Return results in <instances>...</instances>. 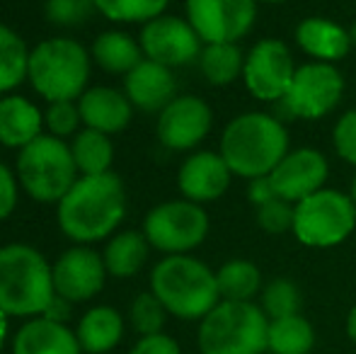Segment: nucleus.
Segmentation results:
<instances>
[{
    "label": "nucleus",
    "mask_w": 356,
    "mask_h": 354,
    "mask_svg": "<svg viewBox=\"0 0 356 354\" xmlns=\"http://www.w3.org/2000/svg\"><path fill=\"white\" fill-rule=\"evenodd\" d=\"M104 260L88 246L66 250L54 265V289L71 303H83L97 296L104 287Z\"/></svg>",
    "instance_id": "nucleus-15"
},
{
    "label": "nucleus",
    "mask_w": 356,
    "mask_h": 354,
    "mask_svg": "<svg viewBox=\"0 0 356 354\" xmlns=\"http://www.w3.org/2000/svg\"><path fill=\"white\" fill-rule=\"evenodd\" d=\"M170 0H95V8L114 22H150L160 17Z\"/></svg>",
    "instance_id": "nucleus-31"
},
{
    "label": "nucleus",
    "mask_w": 356,
    "mask_h": 354,
    "mask_svg": "<svg viewBox=\"0 0 356 354\" xmlns=\"http://www.w3.org/2000/svg\"><path fill=\"white\" fill-rule=\"evenodd\" d=\"M29 73V51L17 32L0 24V92L17 88Z\"/></svg>",
    "instance_id": "nucleus-30"
},
{
    "label": "nucleus",
    "mask_w": 356,
    "mask_h": 354,
    "mask_svg": "<svg viewBox=\"0 0 356 354\" xmlns=\"http://www.w3.org/2000/svg\"><path fill=\"white\" fill-rule=\"evenodd\" d=\"M78 342L83 352L88 354H104L122 342L124 335V321L114 308L109 306H95L80 318L78 323Z\"/></svg>",
    "instance_id": "nucleus-23"
},
{
    "label": "nucleus",
    "mask_w": 356,
    "mask_h": 354,
    "mask_svg": "<svg viewBox=\"0 0 356 354\" xmlns=\"http://www.w3.org/2000/svg\"><path fill=\"white\" fill-rule=\"evenodd\" d=\"M5 337H8V316L0 311V347H3Z\"/></svg>",
    "instance_id": "nucleus-43"
},
{
    "label": "nucleus",
    "mask_w": 356,
    "mask_h": 354,
    "mask_svg": "<svg viewBox=\"0 0 356 354\" xmlns=\"http://www.w3.org/2000/svg\"><path fill=\"white\" fill-rule=\"evenodd\" d=\"M148 238L136 231H124L114 236L104 248V267L112 277H134L148 260Z\"/></svg>",
    "instance_id": "nucleus-25"
},
{
    "label": "nucleus",
    "mask_w": 356,
    "mask_h": 354,
    "mask_svg": "<svg viewBox=\"0 0 356 354\" xmlns=\"http://www.w3.org/2000/svg\"><path fill=\"white\" fill-rule=\"evenodd\" d=\"M17 175L24 192L37 202H61L75 184L78 168L71 146L56 136H37L17 158Z\"/></svg>",
    "instance_id": "nucleus-7"
},
{
    "label": "nucleus",
    "mask_w": 356,
    "mask_h": 354,
    "mask_svg": "<svg viewBox=\"0 0 356 354\" xmlns=\"http://www.w3.org/2000/svg\"><path fill=\"white\" fill-rule=\"evenodd\" d=\"M199 68L211 86H230L243 76L245 58L238 44H207L199 54Z\"/></svg>",
    "instance_id": "nucleus-29"
},
{
    "label": "nucleus",
    "mask_w": 356,
    "mask_h": 354,
    "mask_svg": "<svg viewBox=\"0 0 356 354\" xmlns=\"http://www.w3.org/2000/svg\"><path fill=\"white\" fill-rule=\"evenodd\" d=\"M344 92V78L332 63L313 61L296 68L289 92L277 104L284 117L323 119L339 104Z\"/></svg>",
    "instance_id": "nucleus-10"
},
{
    "label": "nucleus",
    "mask_w": 356,
    "mask_h": 354,
    "mask_svg": "<svg viewBox=\"0 0 356 354\" xmlns=\"http://www.w3.org/2000/svg\"><path fill=\"white\" fill-rule=\"evenodd\" d=\"M187 17L207 44H235L252 29L257 0H187Z\"/></svg>",
    "instance_id": "nucleus-11"
},
{
    "label": "nucleus",
    "mask_w": 356,
    "mask_h": 354,
    "mask_svg": "<svg viewBox=\"0 0 356 354\" xmlns=\"http://www.w3.org/2000/svg\"><path fill=\"white\" fill-rule=\"evenodd\" d=\"M44 122H47L51 136L66 138V136H71L75 129H78V124L83 122V119H80V109L73 104V99H63V102L49 104Z\"/></svg>",
    "instance_id": "nucleus-36"
},
{
    "label": "nucleus",
    "mask_w": 356,
    "mask_h": 354,
    "mask_svg": "<svg viewBox=\"0 0 356 354\" xmlns=\"http://www.w3.org/2000/svg\"><path fill=\"white\" fill-rule=\"evenodd\" d=\"M230 168L223 161L220 153L213 151H199L192 153L187 161L182 163L177 175L179 192L194 204L213 202L220 194H225L230 184Z\"/></svg>",
    "instance_id": "nucleus-17"
},
{
    "label": "nucleus",
    "mask_w": 356,
    "mask_h": 354,
    "mask_svg": "<svg viewBox=\"0 0 356 354\" xmlns=\"http://www.w3.org/2000/svg\"><path fill=\"white\" fill-rule=\"evenodd\" d=\"M262 3H286V0H262Z\"/></svg>",
    "instance_id": "nucleus-46"
},
{
    "label": "nucleus",
    "mask_w": 356,
    "mask_h": 354,
    "mask_svg": "<svg viewBox=\"0 0 356 354\" xmlns=\"http://www.w3.org/2000/svg\"><path fill=\"white\" fill-rule=\"evenodd\" d=\"M213 114L204 99L194 95H179L160 112L158 138L165 148L189 151L211 131Z\"/></svg>",
    "instance_id": "nucleus-14"
},
{
    "label": "nucleus",
    "mask_w": 356,
    "mask_h": 354,
    "mask_svg": "<svg viewBox=\"0 0 356 354\" xmlns=\"http://www.w3.org/2000/svg\"><path fill=\"white\" fill-rule=\"evenodd\" d=\"M296 42L308 56L323 63H334L344 58L352 49L349 29L330 22L325 17H305L296 27Z\"/></svg>",
    "instance_id": "nucleus-21"
},
{
    "label": "nucleus",
    "mask_w": 356,
    "mask_h": 354,
    "mask_svg": "<svg viewBox=\"0 0 356 354\" xmlns=\"http://www.w3.org/2000/svg\"><path fill=\"white\" fill-rule=\"evenodd\" d=\"M220 301H252L262 291V274L254 262L230 260L216 272Z\"/></svg>",
    "instance_id": "nucleus-27"
},
{
    "label": "nucleus",
    "mask_w": 356,
    "mask_h": 354,
    "mask_svg": "<svg viewBox=\"0 0 356 354\" xmlns=\"http://www.w3.org/2000/svg\"><path fill=\"white\" fill-rule=\"evenodd\" d=\"M296 207L286 199H272V202L257 207V223L264 233L282 236L286 231H293Z\"/></svg>",
    "instance_id": "nucleus-34"
},
{
    "label": "nucleus",
    "mask_w": 356,
    "mask_h": 354,
    "mask_svg": "<svg viewBox=\"0 0 356 354\" xmlns=\"http://www.w3.org/2000/svg\"><path fill=\"white\" fill-rule=\"evenodd\" d=\"M175 90H177V83H175L172 71L150 58H145L131 73H127V81H124V95L134 107L143 112H163L175 99Z\"/></svg>",
    "instance_id": "nucleus-18"
},
{
    "label": "nucleus",
    "mask_w": 356,
    "mask_h": 354,
    "mask_svg": "<svg viewBox=\"0 0 356 354\" xmlns=\"http://www.w3.org/2000/svg\"><path fill=\"white\" fill-rule=\"evenodd\" d=\"M17 204V184H15V175L5 163H0V221L8 218L15 211Z\"/></svg>",
    "instance_id": "nucleus-39"
},
{
    "label": "nucleus",
    "mask_w": 356,
    "mask_h": 354,
    "mask_svg": "<svg viewBox=\"0 0 356 354\" xmlns=\"http://www.w3.org/2000/svg\"><path fill=\"white\" fill-rule=\"evenodd\" d=\"M150 291L165 311L182 321H202L220 303L216 272L189 255H168L150 272Z\"/></svg>",
    "instance_id": "nucleus-3"
},
{
    "label": "nucleus",
    "mask_w": 356,
    "mask_h": 354,
    "mask_svg": "<svg viewBox=\"0 0 356 354\" xmlns=\"http://www.w3.org/2000/svg\"><path fill=\"white\" fill-rule=\"evenodd\" d=\"M73 161L78 172L83 175H104L109 172L114 161V146L109 141L107 134L95 131V129H85L73 138Z\"/></svg>",
    "instance_id": "nucleus-28"
},
{
    "label": "nucleus",
    "mask_w": 356,
    "mask_h": 354,
    "mask_svg": "<svg viewBox=\"0 0 356 354\" xmlns=\"http://www.w3.org/2000/svg\"><path fill=\"white\" fill-rule=\"evenodd\" d=\"M54 289V267L32 246L0 248V311L5 316H44Z\"/></svg>",
    "instance_id": "nucleus-4"
},
{
    "label": "nucleus",
    "mask_w": 356,
    "mask_h": 354,
    "mask_svg": "<svg viewBox=\"0 0 356 354\" xmlns=\"http://www.w3.org/2000/svg\"><path fill=\"white\" fill-rule=\"evenodd\" d=\"M92 10H97L95 0H47L49 22L61 24V27H78L88 22Z\"/></svg>",
    "instance_id": "nucleus-35"
},
{
    "label": "nucleus",
    "mask_w": 356,
    "mask_h": 354,
    "mask_svg": "<svg viewBox=\"0 0 356 354\" xmlns=\"http://www.w3.org/2000/svg\"><path fill=\"white\" fill-rule=\"evenodd\" d=\"M199 34L189 24V19H179L172 15H160L143 24L141 49L150 61L160 66H187L199 58Z\"/></svg>",
    "instance_id": "nucleus-13"
},
{
    "label": "nucleus",
    "mask_w": 356,
    "mask_h": 354,
    "mask_svg": "<svg viewBox=\"0 0 356 354\" xmlns=\"http://www.w3.org/2000/svg\"><path fill=\"white\" fill-rule=\"evenodd\" d=\"M352 202H354V207H356V177H354V182H352Z\"/></svg>",
    "instance_id": "nucleus-45"
},
{
    "label": "nucleus",
    "mask_w": 356,
    "mask_h": 354,
    "mask_svg": "<svg viewBox=\"0 0 356 354\" xmlns=\"http://www.w3.org/2000/svg\"><path fill=\"white\" fill-rule=\"evenodd\" d=\"M269 318L254 301H220L199 323L202 354H264Z\"/></svg>",
    "instance_id": "nucleus-5"
},
{
    "label": "nucleus",
    "mask_w": 356,
    "mask_h": 354,
    "mask_svg": "<svg viewBox=\"0 0 356 354\" xmlns=\"http://www.w3.org/2000/svg\"><path fill=\"white\" fill-rule=\"evenodd\" d=\"M349 37H352V44H354V47H356V22H354V27L349 29Z\"/></svg>",
    "instance_id": "nucleus-44"
},
{
    "label": "nucleus",
    "mask_w": 356,
    "mask_h": 354,
    "mask_svg": "<svg viewBox=\"0 0 356 354\" xmlns=\"http://www.w3.org/2000/svg\"><path fill=\"white\" fill-rule=\"evenodd\" d=\"M27 76L49 102L75 99L88 86L90 56L73 39H47L29 54Z\"/></svg>",
    "instance_id": "nucleus-6"
},
{
    "label": "nucleus",
    "mask_w": 356,
    "mask_h": 354,
    "mask_svg": "<svg viewBox=\"0 0 356 354\" xmlns=\"http://www.w3.org/2000/svg\"><path fill=\"white\" fill-rule=\"evenodd\" d=\"M300 303L303 301H300L298 287L291 279L279 277L272 279L262 289V303H259V308H262L269 321H274V318H286L300 313Z\"/></svg>",
    "instance_id": "nucleus-32"
},
{
    "label": "nucleus",
    "mask_w": 356,
    "mask_h": 354,
    "mask_svg": "<svg viewBox=\"0 0 356 354\" xmlns=\"http://www.w3.org/2000/svg\"><path fill=\"white\" fill-rule=\"evenodd\" d=\"M80 119L88 129L102 134H117L131 122V102L114 88H90L80 95Z\"/></svg>",
    "instance_id": "nucleus-19"
},
{
    "label": "nucleus",
    "mask_w": 356,
    "mask_h": 354,
    "mask_svg": "<svg viewBox=\"0 0 356 354\" xmlns=\"http://www.w3.org/2000/svg\"><path fill=\"white\" fill-rule=\"evenodd\" d=\"M250 202L254 207H262V204L272 202V199H279L277 192H274L272 182H269V175L267 177H257V179H250V192H248Z\"/></svg>",
    "instance_id": "nucleus-40"
},
{
    "label": "nucleus",
    "mask_w": 356,
    "mask_h": 354,
    "mask_svg": "<svg viewBox=\"0 0 356 354\" xmlns=\"http://www.w3.org/2000/svg\"><path fill=\"white\" fill-rule=\"evenodd\" d=\"M42 112L29 99L10 95L0 99V143L10 148H24L42 136Z\"/></svg>",
    "instance_id": "nucleus-22"
},
{
    "label": "nucleus",
    "mask_w": 356,
    "mask_h": 354,
    "mask_svg": "<svg viewBox=\"0 0 356 354\" xmlns=\"http://www.w3.org/2000/svg\"><path fill=\"white\" fill-rule=\"evenodd\" d=\"M344 330H347V337L356 345V303L352 306V311L347 313V323H344Z\"/></svg>",
    "instance_id": "nucleus-42"
},
{
    "label": "nucleus",
    "mask_w": 356,
    "mask_h": 354,
    "mask_svg": "<svg viewBox=\"0 0 356 354\" xmlns=\"http://www.w3.org/2000/svg\"><path fill=\"white\" fill-rule=\"evenodd\" d=\"M129 318H131L134 330H136L141 337L158 335V332H163V328H165L168 311H165V306L160 303V298L155 296L153 291H145L134 298L131 308H129Z\"/></svg>",
    "instance_id": "nucleus-33"
},
{
    "label": "nucleus",
    "mask_w": 356,
    "mask_h": 354,
    "mask_svg": "<svg viewBox=\"0 0 356 354\" xmlns=\"http://www.w3.org/2000/svg\"><path fill=\"white\" fill-rule=\"evenodd\" d=\"M143 49L129 37L127 32H104L95 39L92 44V58L104 68L107 73H131L141 58Z\"/></svg>",
    "instance_id": "nucleus-26"
},
{
    "label": "nucleus",
    "mask_w": 356,
    "mask_h": 354,
    "mask_svg": "<svg viewBox=\"0 0 356 354\" xmlns=\"http://www.w3.org/2000/svg\"><path fill=\"white\" fill-rule=\"evenodd\" d=\"M315 347V328L305 316L274 318L267 330V352L272 354H310Z\"/></svg>",
    "instance_id": "nucleus-24"
},
{
    "label": "nucleus",
    "mask_w": 356,
    "mask_h": 354,
    "mask_svg": "<svg viewBox=\"0 0 356 354\" xmlns=\"http://www.w3.org/2000/svg\"><path fill=\"white\" fill-rule=\"evenodd\" d=\"M129 354H182L177 340L165 332H158V335H145L134 345V350Z\"/></svg>",
    "instance_id": "nucleus-38"
},
{
    "label": "nucleus",
    "mask_w": 356,
    "mask_h": 354,
    "mask_svg": "<svg viewBox=\"0 0 356 354\" xmlns=\"http://www.w3.org/2000/svg\"><path fill=\"white\" fill-rule=\"evenodd\" d=\"M332 143L334 151L342 161L356 166V109L342 114V119L337 122L332 134Z\"/></svg>",
    "instance_id": "nucleus-37"
},
{
    "label": "nucleus",
    "mask_w": 356,
    "mask_h": 354,
    "mask_svg": "<svg viewBox=\"0 0 356 354\" xmlns=\"http://www.w3.org/2000/svg\"><path fill=\"white\" fill-rule=\"evenodd\" d=\"M207 233V211L189 199L160 204L143 221V236L155 250L165 255H187L189 250L202 246Z\"/></svg>",
    "instance_id": "nucleus-9"
},
{
    "label": "nucleus",
    "mask_w": 356,
    "mask_h": 354,
    "mask_svg": "<svg viewBox=\"0 0 356 354\" xmlns=\"http://www.w3.org/2000/svg\"><path fill=\"white\" fill-rule=\"evenodd\" d=\"M15 354H80L83 347L78 335L68 330L66 323H54L39 316L27 321L17 330L13 342Z\"/></svg>",
    "instance_id": "nucleus-20"
},
{
    "label": "nucleus",
    "mask_w": 356,
    "mask_h": 354,
    "mask_svg": "<svg viewBox=\"0 0 356 354\" xmlns=\"http://www.w3.org/2000/svg\"><path fill=\"white\" fill-rule=\"evenodd\" d=\"M296 76L293 56L279 39H262L245 56V88L262 102H279Z\"/></svg>",
    "instance_id": "nucleus-12"
},
{
    "label": "nucleus",
    "mask_w": 356,
    "mask_h": 354,
    "mask_svg": "<svg viewBox=\"0 0 356 354\" xmlns=\"http://www.w3.org/2000/svg\"><path fill=\"white\" fill-rule=\"evenodd\" d=\"M327 161L315 148H296L284 156V161L269 172L274 192L279 199L291 204L303 202L305 197L323 189L327 179Z\"/></svg>",
    "instance_id": "nucleus-16"
},
{
    "label": "nucleus",
    "mask_w": 356,
    "mask_h": 354,
    "mask_svg": "<svg viewBox=\"0 0 356 354\" xmlns=\"http://www.w3.org/2000/svg\"><path fill=\"white\" fill-rule=\"evenodd\" d=\"M71 308H73V303L56 293V296L51 298V303L47 306V311H44V318H49V321H54V323H66L68 318H71Z\"/></svg>",
    "instance_id": "nucleus-41"
},
{
    "label": "nucleus",
    "mask_w": 356,
    "mask_h": 354,
    "mask_svg": "<svg viewBox=\"0 0 356 354\" xmlns=\"http://www.w3.org/2000/svg\"><path fill=\"white\" fill-rule=\"evenodd\" d=\"M289 153V134L282 119L264 112L235 117L220 136V156L230 172L245 179L267 177Z\"/></svg>",
    "instance_id": "nucleus-2"
},
{
    "label": "nucleus",
    "mask_w": 356,
    "mask_h": 354,
    "mask_svg": "<svg viewBox=\"0 0 356 354\" xmlns=\"http://www.w3.org/2000/svg\"><path fill=\"white\" fill-rule=\"evenodd\" d=\"M356 228L352 197L337 189H318L296 204L293 233L308 248H332L344 243Z\"/></svg>",
    "instance_id": "nucleus-8"
},
{
    "label": "nucleus",
    "mask_w": 356,
    "mask_h": 354,
    "mask_svg": "<svg viewBox=\"0 0 356 354\" xmlns=\"http://www.w3.org/2000/svg\"><path fill=\"white\" fill-rule=\"evenodd\" d=\"M124 209L127 192L114 172L83 175L58 202V226L73 241L95 243L122 223Z\"/></svg>",
    "instance_id": "nucleus-1"
}]
</instances>
